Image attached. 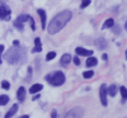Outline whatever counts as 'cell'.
Here are the masks:
<instances>
[{"label": "cell", "mask_w": 127, "mask_h": 118, "mask_svg": "<svg viewBox=\"0 0 127 118\" xmlns=\"http://www.w3.org/2000/svg\"><path fill=\"white\" fill-rule=\"evenodd\" d=\"M84 114V111L83 108H81V107L77 106V107H73V108H71L69 112L66 114L65 118H82Z\"/></svg>", "instance_id": "cell-4"}, {"label": "cell", "mask_w": 127, "mask_h": 118, "mask_svg": "<svg viewBox=\"0 0 127 118\" xmlns=\"http://www.w3.org/2000/svg\"><path fill=\"white\" fill-rule=\"evenodd\" d=\"M51 116H52V118H56L57 117V112L55 111V109H54V111H52V115H51Z\"/></svg>", "instance_id": "cell-29"}, {"label": "cell", "mask_w": 127, "mask_h": 118, "mask_svg": "<svg viewBox=\"0 0 127 118\" xmlns=\"http://www.w3.org/2000/svg\"><path fill=\"white\" fill-rule=\"evenodd\" d=\"M71 61V56L69 54H65L62 56V58H60V65L63 66V67H67L68 65H69V62Z\"/></svg>", "instance_id": "cell-10"}, {"label": "cell", "mask_w": 127, "mask_h": 118, "mask_svg": "<svg viewBox=\"0 0 127 118\" xmlns=\"http://www.w3.org/2000/svg\"><path fill=\"white\" fill-rule=\"evenodd\" d=\"M19 118H30V117H29V115H23V116H21Z\"/></svg>", "instance_id": "cell-34"}, {"label": "cell", "mask_w": 127, "mask_h": 118, "mask_svg": "<svg viewBox=\"0 0 127 118\" xmlns=\"http://www.w3.org/2000/svg\"><path fill=\"white\" fill-rule=\"evenodd\" d=\"M107 94L110 96H112V97H114V96L116 95V93H117V86H116L115 84H112V85H110L107 88Z\"/></svg>", "instance_id": "cell-14"}, {"label": "cell", "mask_w": 127, "mask_h": 118, "mask_svg": "<svg viewBox=\"0 0 127 118\" xmlns=\"http://www.w3.org/2000/svg\"><path fill=\"white\" fill-rule=\"evenodd\" d=\"M1 86H2V89H4V90H9L10 89V83L8 82V81H2Z\"/></svg>", "instance_id": "cell-23"}, {"label": "cell", "mask_w": 127, "mask_h": 118, "mask_svg": "<svg viewBox=\"0 0 127 118\" xmlns=\"http://www.w3.org/2000/svg\"><path fill=\"white\" fill-rule=\"evenodd\" d=\"M115 26H117V25H115ZM114 32H115V33H120V32H121V28H120V27H115V28H114Z\"/></svg>", "instance_id": "cell-31"}, {"label": "cell", "mask_w": 127, "mask_h": 118, "mask_svg": "<svg viewBox=\"0 0 127 118\" xmlns=\"http://www.w3.org/2000/svg\"><path fill=\"white\" fill-rule=\"evenodd\" d=\"M90 3H91V0H82V3H81L80 8H81V9H83V8L88 7Z\"/></svg>", "instance_id": "cell-25"}, {"label": "cell", "mask_w": 127, "mask_h": 118, "mask_svg": "<svg viewBox=\"0 0 127 118\" xmlns=\"http://www.w3.org/2000/svg\"><path fill=\"white\" fill-rule=\"evenodd\" d=\"M87 67H94V66H96L97 65V59L95 58V57H92V56H90L88 60H87Z\"/></svg>", "instance_id": "cell-15"}, {"label": "cell", "mask_w": 127, "mask_h": 118, "mask_svg": "<svg viewBox=\"0 0 127 118\" xmlns=\"http://www.w3.org/2000/svg\"><path fill=\"white\" fill-rule=\"evenodd\" d=\"M4 59L9 64H12V65L19 64V62H24V60L26 59L25 49L20 46L12 47V48H10L8 50V52L4 54Z\"/></svg>", "instance_id": "cell-2"}, {"label": "cell", "mask_w": 127, "mask_h": 118, "mask_svg": "<svg viewBox=\"0 0 127 118\" xmlns=\"http://www.w3.org/2000/svg\"><path fill=\"white\" fill-rule=\"evenodd\" d=\"M113 25H114V20H113L112 18H110V19H107V20L104 22V24H103V26H102V30H105V28H110V27H112Z\"/></svg>", "instance_id": "cell-17"}, {"label": "cell", "mask_w": 127, "mask_h": 118, "mask_svg": "<svg viewBox=\"0 0 127 118\" xmlns=\"http://www.w3.org/2000/svg\"><path fill=\"white\" fill-rule=\"evenodd\" d=\"M29 21H30V22H31V27H32V30H35V24H34V20L33 19H32V18L30 17V20H29Z\"/></svg>", "instance_id": "cell-26"}, {"label": "cell", "mask_w": 127, "mask_h": 118, "mask_svg": "<svg viewBox=\"0 0 127 118\" xmlns=\"http://www.w3.org/2000/svg\"><path fill=\"white\" fill-rule=\"evenodd\" d=\"M107 86L105 83H103L100 86V99H101V104L103 106H107Z\"/></svg>", "instance_id": "cell-5"}, {"label": "cell", "mask_w": 127, "mask_h": 118, "mask_svg": "<svg viewBox=\"0 0 127 118\" xmlns=\"http://www.w3.org/2000/svg\"><path fill=\"white\" fill-rule=\"evenodd\" d=\"M120 91H121L122 97H123V102H124V101H125V99L127 98V89L125 88V86H121Z\"/></svg>", "instance_id": "cell-20"}, {"label": "cell", "mask_w": 127, "mask_h": 118, "mask_svg": "<svg viewBox=\"0 0 127 118\" xmlns=\"http://www.w3.org/2000/svg\"><path fill=\"white\" fill-rule=\"evenodd\" d=\"M29 20H30V15H28V14H21V15L18 17V19H17V21H19V22H21V23H24Z\"/></svg>", "instance_id": "cell-18"}, {"label": "cell", "mask_w": 127, "mask_h": 118, "mask_svg": "<svg viewBox=\"0 0 127 118\" xmlns=\"http://www.w3.org/2000/svg\"><path fill=\"white\" fill-rule=\"evenodd\" d=\"M9 102V96L3 94V95H0V106L1 105H6Z\"/></svg>", "instance_id": "cell-19"}, {"label": "cell", "mask_w": 127, "mask_h": 118, "mask_svg": "<svg viewBox=\"0 0 127 118\" xmlns=\"http://www.w3.org/2000/svg\"><path fill=\"white\" fill-rule=\"evenodd\" d=\"M102 58L104 59V60H107V55H106V54H104V55L102 56Z\"/></svg>", "instance_id": "cell-32"}, {"label": "cell", "mask_w": 127, "mask_h": 118, "mask_svg": "<svg viewBox=\"0 0 127 118\" xmlns=\"http://www.w3.org/2000/svg\"><path fill=\"white\" fill-rule=\"evenodd\" d=\"M126 58H127V49H126Z\"/></svg>", "instance_id": "cell-36"}, {"label": "cell", "mask_w": 127, "mask_h": 118, "mask_svg": "<svg viewBox=\"0 0 127 118\" xmlns=\"http://www.w3.org/2000/svg\"><path fill=\"white\" fill-rule=\"evenodd\" d=\"M39 96H41V95H39V94H37V95H36V96H34V97H33V101H35V99L39 98Z\"/></svg>", "instance_id": "cell-33"}, {"label": "cell", "mask_w": 127, "mask_h": 118, "mask_svg": "<svg viewBox=\"0 0 127 118\" xmlns=\"http://www.w3.org/2000/svg\"><path fill=\"white\" fill-rule=\"evenodd\" d=\"M18 108H19V105H18V104H13V105H12V107L9 109V111H8V113L6 114L4 118H11L13 115H14L15 113L18 112Z\"/></svg>", "instance_id": "cell-12"}, {"label": "cell", "mask_w": 127, "mask_h": 118, "mask_svg": "<svg viewBox=\"0 0 127 118\" xmlns=\"http://www.w3.org/2000/svg\"><path fill=\"white\" fill-rule=\"evenodd\" d=\"M25 89L23 88V86H21V88H19V90H18L17 92V97L18 99H19V102H23L25 99Z\"/></svg>", "instance_id": "cell-11"}, {"label": "cell", "mask_w": 127, "mask_h": 118, "mask_svg": "<svg viewBox=\"0 0 127 118\" xmlns=\"http://www.w3.org/2000/svg\"><path fill=\"white\" fill-rule=\"evenodd\" d=\"M10 15H11V10L6 6H0V19L1 20H10Z\"/></svg>", "instance_id": "cell-6"}, {"label": "cell", "mask_w": 127, "mask_h": 118, "mask_svg": "<svg viewBox=\"0 0 127 118\" xmlns=\"http://www.w3.org/2000/svg\"><path fill=\"white\" fill-rule=\"evenodd\" d=\"M13 45L14 46H20V42L19 41H13Z\"/></svg>", "instance_id": "cell-30"}, {"label": "cell", "mask_w": 127, "mask_h": 118, "mask_svg": "<svg viewBox=\"0 0 127 118\" xmlns=\"http://www.w3.org/2000/svg\"><path fill=\"white\" fill-rule=\"evenodd\" d=\"M34 44H35V47L32 49V52H41L42 51V44H41V39L38 37L35 38L34 41Z\"/></svg>", "instance_id": "cell-13"}, {"label": "cell", "mask_w": 127, "mask_h": 118, "mask_svg": "<svg viewBox=\"0 0 127 118\" xmlns=\"http://www.w3.org/2000/svg\"><path fill=\"white\" fill-rule=\"evenodd\" d=\"M3 50H4V46L3 45H0V64H1V54L3 52Z\"/></svg>", "instance_id": "cell-27"}, {"label": "cell", "mask_w": 127, "mask_h": 118, "mask_svg": "<svg viewBox=\"0 0 127 118\" xmlns=\"http://www.w3.org/2000/svg\"><path fill=\"white\" fill-rule=\"evenodd\" d=\"M73 62H75L76 66H79V65H80V60H79L78 57H75V58H73Z\"/></svg>", "instance_id": "cell-28"}, {"label": "cell", "mask_w": 127, "mask_h": 118, "mask_svg": "<svg viewBox=\"0 0 127 118\" xmlns=\"http://www.w3.org/2000/svg\"><path fill=\"white\" fill-rule=\"evenodd\" d=\"M93 74H94V72L92 71V70H89V71L83 72V78L84 79H90V78L93 77Z\"/></svg>", "instance_id": "cell-22"}, {"label": "cell", "mask_w": 127, "mask_h": 118, "mask_svg": "<svg viewBox=\"0 0 127 118\" xmlns=\"http://www.w3.org/2000/svg\"><path fill=\"white\" fill-rule=\"evenodd\" d=\"M43 89V85L42 84H38V83H36V84H33L30 88V93L31 94H34V93H37Z\"/></svg>", "instance_id": "cell-16"}, {"label": "cell", "mask_w": 127, "mask_h": 118, "mask_svg": "<svg viewBox=\"0 0 127 118\" xmlns=\"http://www.w3.org/2000/svg\"><path fill=\"white\" fill-rule=\"evenodd\" d=\"M72 18V13L69 10H64V11L59 12L57 15H55L53 18V20L49 22L48 24V33L51 35H54V34L58 33L60 30H63L64 26L67 24L68 22L71 20Z\"/></svg>", "instance_id": "cell-1"}, {"label": "cell", "mask_w": 127, "mask_h": 118, "mask_svg": "<svg viewBox=\"0 0 127 118\" xmlns=\"http://www.w3.org/2000/svg\"><path fill=\"white\" fill-rule=\"evenodd\" d=\"M94 44L96 46V48L100 49V50H103V49H105L107 47V41L104 37H99L97 39H95Z\"/></svg>", "instance_id": "cell-7"}, {"label": "cell", "mask_w": 127, "mask_h": 118, "mask_svg": "<svg viewBox=\"0 0 127 118\" xmlns=\"http://www.w3.org/2000/svg\"><path fill=\"white\" fill-rule=\"evenodd\" d=\"M37 13L39 14V18H41L42 28L45 30V27H46V12H45L43 9H38L37 10Z\"/></svg>", "instance_id": "cell-8"}, {"label": "cell", "mask_w": 127, "mask_h": 118, "mask_svg": "<svg viewBox=\"0 0 127 118\" xmlns=\"http://www.w3.org/2000/svg\"><path fill=\"white\" fill-rule=\"evenodd\" d=\"M55 57H56V52H55V51H49L48 54L46 55V60H47V61H49V60L54 59Z\"/></svg>", "instance_id": "cell-21"}, {"label": "cell", "mask_w": 127, "mask_h": 118, "mask_svg": "<svg viewBox=\"0 0 127 118\" xmlns=\"http://www.w3.org/2000/svg\"><path fill=\"white\" fill-rule=\"evenodd\" d=\"M14 26L20 31L23 30V23H21V22H19V21H17V20H15V22H14Z\"/></svg>", "instance_id": "cell-24"}, {"label": "cell", "mask_w": 127, "mask_h": 118, "mask_svg": "<svg viewBox=\"0 0 127 118\" xmlns=\"http://www.w3.org/2000/svg\"><path fill=\"white\" fill-rule=\"evenodd\" d=\"M76 52L80 56H92L93 51L92 50H88V49H84L82 47H77L76 48Z\"/></svg>", "instance_id": "cell-9"}, {"label": "cell", "mask_w": 127, "mask_h": 118, "mask_svg": "<svg viewBox=\"0 0 127 118\" xmlns=\"http://www.w3.org/2000/svg\"><path fill=\"white\" fill-rule=\"evenodd\" d=\"M45 79H46L47 82H49L54 86H59L65 83V74L62 71H57V72L53 73V74L46 75Z\"/></svg>", "instance_id": "cell-3"}, {"label": "cell", "mask_w": 127, "mask_h": 118, "mask_svg": "<svg viewBox=\"0 0 127 118\" xmlns=\"http://www.w3.org/2000/svg\"><path fill=\"white\" fill-rule=\"evenodd\" d=\"M125 28H126V31H127V21H126V23H125Z\"/></svg>", "instance_id": "cell-35"}]
</instances>
